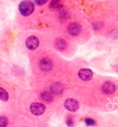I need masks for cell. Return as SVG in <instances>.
I'll use <instances>...</instances> for the list:
<instances>
[{
  "instance_id": "cell-14",
  "label": "cell",
  "mask_w": 118,
  "mask_h": 127,
  "mask_svg": "<svg viewBox=\"0 0 118 127\" xmlns=\"http://www.w3.org/2000/svg\"><path fill=\"white\" fill-rule=\"evenodd\" d=\"M8 124V120L6 118L3 116L0 117V127H6Z\"/></svg>"
},
{
  "instance_id": "cell-5",
  "label": "cell",
  "mask_w": 118,
  "mask_h": 127,
  "mask_svg": "<svg viewBox=\"0 0 118 127\" xmlns=\"http://www.w3.org/2000/svg\"><path fill=\"white\" fill-rule=\"evenodd\" d=\"M39 67L40 69L44 71H48L52 67V61L48 58H43L40 61Z\"/></svg>"
},
{
  "instance_id": "cell-3",
  "label": "cell",
  "mask_w": 118,
  "mask_h": 127,
  "mask_svg": "<svg viewBox=\"0 0 118 127\" xmlns=\"http://www.w3.org/2000/svg\"><path fill=\"white\" fill-rule=\"evenodd\" d=\"M39 40L36 36H31L27 38L25 41L26 47L30 50H34L38 48L39 46Z\"/></svg>"
},
{
  "instance_id": "cell-10",
  "label": "cell",
  "mask_w": 118,
  "mask_h": 127,
  "mask_svg": "<svg viewBox=\"0 0 118 127\" xmlns=\"http://www.w3.org/2000/svg\"><path fill=\"white\" fill-rule=\"evenodd\" d=\"M55 45L57 49H58L59 50H63L66 48V43L64 39L59 38V39H57L56 40Z\"/></svg>"
},
{
  "instance_id": "cell-8",
  "label": "cell",
  "mask_w": 118,
  "mask_h": 127,
  "mask_svg": "<svg viewBox=\"0 0 118 127\" xmlns=\"http://www.w3.org/2000/svg\"><path fill=\"white\" fill-rule=\"evenodd\" d=\"M102 90L105 93L112 94L115 91V86L111 82L107 81L103 85Z\"/></svg>"
},
{
  "instance_id": "cell-11",
  "label": "cell",
  "mask_w": 118,
  "mask_h": 127,
  "mask_svg": "<svg viewBox=\"0 0 118 127\" xmlns=\"http://www.w3.org/2000/svg\"><path fill=\"white\" fill-rule=\"evenodd\" d=\"M40 98L43 101L46 102H50L53 99L52 94L48 92H43L40 94Z\"/></svg>"
},
{
  "instance_id": "cell-17",
  "label": "cell",
  "mask_w": 118,
  "mask_h": 127,
  "mask_svg": "<svg viewBox=\"0 0 118 127\" xmlns=\"http://www.w3.org/2000/svg\"><path fill=\"white\" fill-rule=\"evenodd\" d=\"M34 1H35V2L36 5L40 6V5L45 4L48 1V0H34Z\"/></svg>"
},
{
  "instance_id": "cell-15",
  "label": "cell",
  "mask_w": 118,
  "mask_h": 127,
  "mask_svg": "<svg viewBox=\"0 0 118 127\" xmlns=\"http://www.w3.org/2000/svg\"><path fill=\"white\" fill-rule=\"evenodd\" d=\"M85 122L88 126H92L96 125V121L93 119H90V118H86V119H85Z\"/></svg>"
},
{
  "instance_id": "cell-2",
  "label": "cell",
  "mask_w": 118,
  "mask_h": 127,
  "mask_svg": "<svg viewBox=\"0 0 118 127\" xmlns=\"http://www.w3.org/2000/svg\"><path fill=\"white\" fill-rule=\"evenodd\" d=\"M46 109V107L41 103L34 102L31 105L30 110L31 113L34 115H41L44 113Z\"/></svg>"
},
{
  "instance_id": "cell-4",
  "label": "cell",
  "mask_w": 118,
  "mask_h": 127,
  "mask_svg": "<svg viewBox=\"0 0 118 127\" xmlns=\"http://www.w3.org/2000/svg\"><path fill=\"white\" fill-rule=\"evenodd\" d=\"M65 107L70 112H76L79 109V104L76 99L72 98L67 99L65 102Z\"/></svg>"
},
{
  "instance_id": "cell-6",
  "label": "cell",
  "mask_w": 118,
  "mask_h": 127,
  "mask_svg": "<svg viewBox=\"0 0 118 127\" xmlns=\"http://www.w3.org/2000/svg\"><path fill=\"white\" fill-rule=\"evenodd\" d=\"M79 77L81 79L84 81H88L93 77V72L89 68H83L79 71Z\"/></svg>"
},
{
  "instance_id": "cell-1",
  "label": "cell",
  "mask_w": 118,
  "mask_h": 127,
  "mask_svg": "<svg viewBox=\"0 0 118 127\" xmlns=\"http://www.w3.org/2000/svg\"><path fill=\"white\" fill-rule=\"evenodd\" d=\"M35 5L30 0H24L20 2L19 6V9L21 15L28 16L33 13Z\"/></svg>"
},
{
  "instance_id": "cell-9",
  "label": "cell",
  "mask_w": 118,
  "mask_h": 127,
  "mask_svg": "<svg viewBox=\"0 0 118 127\" xmlns=\"http://www.w3.org/2000/svg\"><path fill=\"white\" fill-rule=\"evenodd\" d=\"M51 92L55 94H60L63 92V86L62 83L59 82L55 83L51 88Z\"/></svg>"
},
{
  "instance_id": "cell-7",
  "label": "cell",
  "mask_w": 118,
  "mask_h": 127,
  "mask_svg": "<svg viewBox=\"0 0 118 127\" xmlns=\"http://www.w3.org/2000/svg\"><path fill=\"white\" fill-rule=\"evenodd\" d=\"M81 31V26L79 23H71L68 28V31L72 36L79 35Z\"/></svg>"
},
{
  "instance_id": "cell-13",
  "label": "cell",
  "mask_w": 118,
  "mask_h": 127,
  "mask_svg": "<svg viewBox=\"0 0 118 127\" xmlns=\"http://www.w3.org/2000/svg\"><path fill=\"white\" fill-rule=\"evenodd\" d=\"M8 98L9 95L8 92L3 88H0V99L3 101H6L8 100Z\"/></svg>"
},
{
  "instance_id": "cell-12",
  "label": "cell",
  "mask_w": 118,
  "mask_h": 127,
  "mask_svg": "<svg viewBox=\"0 0 118 127\" xmlns=\"http://www.w3.org/2000/svg\"><path fill=\"white\" fill-rule=\"evenodd\" d=\"M62 6L61 0H52L50 4V8L51 9L57 10L61 8Z\"/></svg>"
},
{
  "instance_id": "cell-16",
  "label": "cell",
  "mask_w": 118,
  "mask_h": 127,
  "mask_svg": "<svg viewBox=\"0 0 118 127\" xmlns=\"http://www.w3.org/2000/svg\"><path fill=\"white\" fill-rule=\"evenodd\" d=\"M66 124L69 127H73L74 126V121L72 117H67L66 119Z\"/></svg>"
}]
</instances>
